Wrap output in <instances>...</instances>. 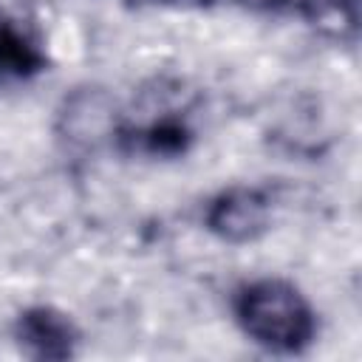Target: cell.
I'll return each mask as SVG.
<instances>
[{
  "label": "cell",
  "instance_id": "cell-1",
  "mask_svg": "<svg viewBox=\"0 0 362 362\" xmlns=\"http://www.w3.org/2000/svg\"><path fill=\"white\" fill-rule=\"evenodd\" d=\"M235 320L257 345L277 354H300L314 342L317 314L297 286L280 277H260L238 288Z\"/></svg>",
  "mask_w": 362,
  "mask_h": 362
},
{
  "label": "cell",
  "instance_id": "cell-2",
  "mask_svg": "<svg viewBox=\"0 0 362 362\" xmlns=\"http://www.w3.org/2000/svg\"><path fill=\"white\" fill-rule=\"evenodd\" d=\"M204 221L226 243H252L272 226V201L257 187H232L212 198Z\"/></svg>",
  "mask_w": 362,
  "mask_h": 362
},
{
  "label": "cell",
  "instance_id": "cell-3",
  "mask_svg": "<svg viewBox=\"0 0 362 362\" xmlns=\"http://www.w3.org/2000/svg\"><path fill=\"white\" fill-rule=\"evenodd\" d=\"M57 133L74 150H93L116 136V102L102 88H76L62 99Z\"/></svg>",
  "mask_w": 362,
  "mask_h": 362
},
{
  "label": "cell",
  "instance_id": "cell-4",
  "mask_svg": "<svg viewBox=\"0 0 362 362\" xmlns=\"http://www.w3.org/2000/svg\"><path fill=\"white\" fill-rule=\"evenodd\" d=\"M14 339L25 356L59 362L76 354L79 331L68 314L51 305H34L14 320Z\"/></svg>",
  "mask_w": 362,
  "mask_h": 362
},
{
  "label": "cell",
  "instance_id": "cell-5",
  "mask_svg": "<svg viewBox=\"0 0 362 362\" xmlns=\"http://www.w3.org/2000/svg\"><path fill=\"white\" fill-rule=\"evenodd\" d=\"M45 51L20 17L0 8V76L28 79L45 68Z\"/></svg>",
  "mask_w": 362,
  "mask_h": 362
},
{
  "label": "cell",
  "instance_id": "cell-6",
  "mask_svg": "<svg viewBox=\"0 0 362 362\" xmlns=\"http://www.w3.org/2000/svg\"><path fill=\"white\" fill-rule=\"evenodd\" d=\"M303 17L325 37L351 42L359 31V0H300Z\"/></svg>",
  "mask_w": 362,
  "mask_h": 362
},
{
  "label": "cell",
  "instance_id": "cell-7",
  "mask_svg": "<svg viewBox=\"0 0 362 362\" xmlns=\"http://www.w3.org/2000/svg\"><path fill=\"white\" fill-rule=\"evenodd\" d=\"M235 3L243 8H252V11H277V8L288 6V0H235Z\"/></svg>",
  "mask_w": 362,
  "mask_h": 362
}]
</instances>
